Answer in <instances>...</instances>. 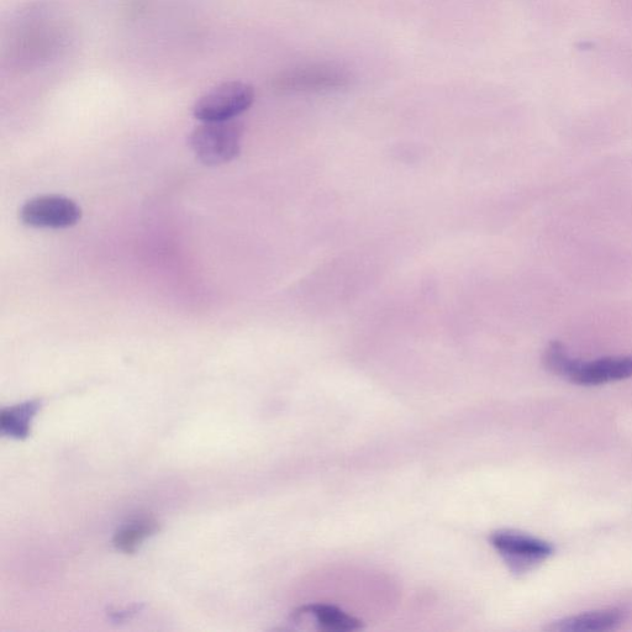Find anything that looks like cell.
<instances>
[{
	"label": "cell",
	"mask_w": 632,
	"mask_h": 632,
	"mask_svg": "<svg viewBox=\"0 0 632 632\" xmlns=\"http://www.w3.org/2000/svg\"><path fill=\"white\" fill-rule=\"evenodd\" d=\"M20 219L33 228L67 229L82 219V209L67 197L41 196L28 200L20 209Z\"/></svg>",
	"instance_id": "4"
},
{
	"label": "cell",
	"mask_w": 632,
	"mask_h": 632,
	"mask_svg": "<svg viewBox=\"0 0 632 632\" xmlns=\"http://www.w3.org/2000/svg\"><path fill=\"white\" fill-rule=\"evenodd\" d=\"M628 619L624 609L610 608L570 616L556 621L549 630L557 632H600L619 629Z\"/></svg>",
	"instance_id": "6"
},
{
	"label": "cell",
	"mask_w": 632,
	"mask_h": 632,
	"mask_svg": "<svg viewBox=\"0 0 632 632\" xmlns=\"http://www.w3.org/2000/svg\"><path fill=\"white\" fill-rule=\"evenodd\" d=\"M491 544L515 574L528 573L555 552L550 542L512 530L493 533Z\"/></svg>",
	"instance_id": "3"
},
{
	"label": "cell",
	"mask_w": 632,
	"mask_h": 632,
	"mask_svg": "<svg viewBox=\"0 0 632 632\" xmlns=\"http://www.w3.org/2000/svg\"><path fill=\"white\" fill-rule=\"evenodd\" d=\"M244 125L237 120L203 123L189 135V146L207 166H220L239 156Z\"/></svg>",
	"instance_id": "1"
},
{
	"label": "cell",
	"mask_w": 632,
	"mask_h": 632,
	"mask_svg": "<svg viewBox=\"0 0 632 632\" xmlns=\"http://www.w3.org/2000/svg\"><path fill=\"white\" fill-rule=\"evenodd\" d=\"M142 605H134L133 608L125 609V610H115V612L110 613V619L114 621V623H119V621H125L131 618V616L138 614L142 610Z\"/></svg>",
	"instance_id": "11"
},
{
	"label": "cell",
	"mask_w": 632,
	"mask_h": 632,
	"mask_svg": "<svg viewBox=\"0 0 632 632\" xmlns=\"http://www.w3.org/2000/svg\"><path fill=\"white\" fill-rule=\"evenodd\" d=\"M160 531V524L154 518H140L121 526L113 537L115 549L133 555L142 542Z\"/></svg>",
	"instance_id": "9"
},
{
	"label": "cell",
	"mask_w": 632,
	"mask_h": 632,
	"mask_svg": "<svg viewBox=\"0 0 632 632\" xmlns=\"http://www.w3.org/2000/svg\"><path fill=\"white\" fill-rule=\"evenodd\" d=\"M255 91L250 84L231 81L210 89L194 104V118L202 123L234 120L254 104Z\"/></svg>",
	"instance_id": "2"
},
{
	"label": "cell",
	"mask_w": 632,
	"mask_h": 632,
	"mask_svg": "<svg viewBox=\"0 0 632 632\" xmlns=\"http://www.w3.org/2000/svg\"><path fill=\"white\" fill-rule=\"evenodd\" d=\"M41 405L42 400L34 399L3 409L0 413L2 433L13 439L25 440L30 435L31 423L39 413Z\"/></svg>",
	"instance_id": "8"
},
{
	"label": "cell",
	"mask_w": 632,
	"mask_h": 632,
	"mask_svg": "<svg viewBox=\"0 0 632 632\" xmlns=\"http://www.w3.org/2000/svg\"><path fill=\"white\" fill-rule=\"evenodd\" d=\"M632 377V356L604 357L583 362L574 360L566 379L579 386H600V384L624 381Z\"/></svg>",
	"instance_id": "5"
},
{
	"label": "cell",
	"mask_w": 632,
	"mask_h": 632,
	"mask_svg": "<svg viewBox=\"0 0 632 632\" xmlns=\"http://www.w3.org/2000/svg\"><path fill=\"white\" fill-rule=\"evenodd\" d=\"M310 616L315 620L320 629L326 631H356L362 629V621L344 610L330 604L305 605L294 613L293 618L298 620Z\"/></svg>",
	"instance_id": "7"
},
{
	"label": "cell",
	"mask_w": 632,
	"mask_h": 632,
	"mask_svg": "<svg viewBox=\"0 0 632 632\" xmlns=\"http://www.w3.org/2000/svg\"><path fill=\"white\" fill-rule=\"evenodd\" d=\"M573 358L568 355L565 346L561 342H552L547 347L544 362L547 368L555 375L566 378L568 370L572 365Z\"/></svg>",
	"instance_id": "10"
}]
</instances>
